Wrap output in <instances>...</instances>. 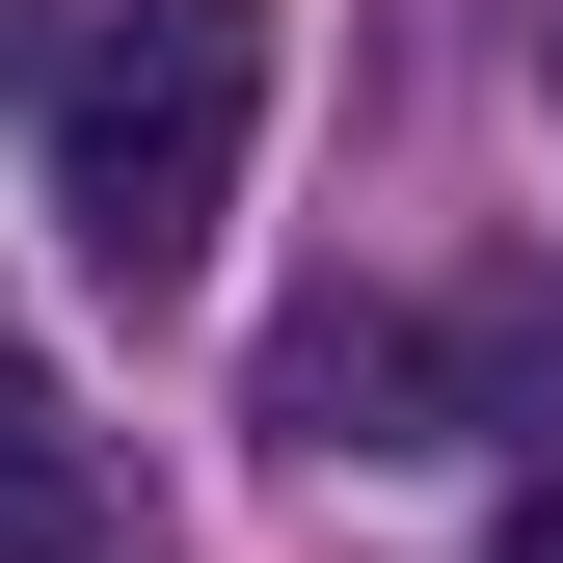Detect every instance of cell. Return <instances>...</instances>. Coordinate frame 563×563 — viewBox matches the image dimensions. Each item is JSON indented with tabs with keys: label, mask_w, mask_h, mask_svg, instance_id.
Instances as JSON below:
<instances>
[{
	"label": "cell",
	"mask_w": 563,
	"mask_h": 563,
	"mask_svg": "<svg viewBox=\"0 0 563 563\" xmlns=\"http://www.w3.org/2000/svg\"><path fill=\"white\" fill-rule=\"evenodd\" d=\"M242 134H268V0H108L54 54V242L108 296H188L242 216Z\"/></svg>",
	"instance_id": "cell-1"
},
{
	"label": "cell",
	"mask_w": 563,
	"mask_h": 563,
	"mask_svg": "<svg viewBox=\"0 0 563 563\" xmlns=\"http://www.w3.org/2000/svg\"><path fill=\"white\" fill-rule=\"evenodd\" d=\"M242 402H268L296 456H456V322H430V296H296Z\"/></svg>",
	"instance_id": "cell-2"
},
{
	"label": "cell",
	"mask_w": 563,
	"mask_h": 563,
	"mask_svg": "<svg viewBox=\"0 0 563 563\" xmlns=\"http://www.w3.org/2000/svg\"><path fill=\"white\" fill-rule=\"evenodd\" d=\"M0 563H162V510H134V456L54 402V349H0Z\"/></svg>",
	"instance_id": "cell-3"
},
{
	"label": "cell",
	"mask_w": 563,
	"mask_h": 563,
	"mask_svg": "<svg viewBox=\"0 0 563 563\" xmlns=\"http://www.w3.org/2000/svg\"><path fill=\"white\" fill-rule=\"evenodd\" d=\"M510 563H563V456H537V510H510Z\"/></svg>",
	"instance_id": "cell-4"
}]
</instances>
